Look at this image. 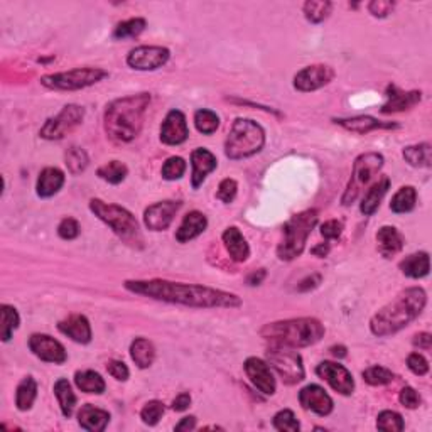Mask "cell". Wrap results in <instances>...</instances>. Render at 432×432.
<instances>
[{
  "label": "cell",
  "instance_id": "33",
  "mask_svg": "<svg viewBox=\"0 0 432 432\" xmlns=\"http://www.w3.org/2000/svg\"><path fill=\"white\" fill-rule=\"evenodd\" d=\"M416 201H417L416 188H414V186H404V188H400L399 191L395 193V196L392 198L390 210L397 215L409 213V211L416 208Z\"/></svg>",
  "mask_w": 432,
  "mask_h": 432
},
{
  "label": "cell",
  "instance_id": "19",
  "mask_svg": "<svg viewBox=\"0 0 432 432\" xmlns=\"http://www.w3.org/2000/svg\"><path fill=\"white\" fill-rule=\"evenodd\" d=\"M299 402L306 410H311L321 417L330 416L332 412V399L323 387L314 385V383L302 388L299 392Z\"/></svg>",
  "mask_w": 432,
  "mask_h": 432
},
{
  "label": "cell",
  "instance_id": "40",
  "mask_svg": "<svg viewBox=\"0 0 432 432\" xmlns=\"http://www.w3.org/2000/svg\"><path fill=\"white\" fill-rule=\"evenodd\" d=\"M97 174L100 176L103 181H107V183L120 184L125 178H127L128 169H127V166L120 161H112V162L105 164V166L98 167Z\"/></svg>",
  "mask_w": 432,
  "mask_h": 432
},
{
  "label": "cell",
  "instance_id": "46",
  "mask_svg": "<svg viewBox=\"0 0 432 432\" xmlns=\"http://www.w3.org/2000/svg\"><path fill=\"white\" fill-rule=\"evenodd\" d=\"M164 412H166V407L161 400H150L140 410V419L147 426H155L162 419Z\"/></svg>",
  "mask_w": 432,
  "mask_h": 432
},
{
  "label": "cell",
  "instance_id": "34",
  "mask_svg": "<svg viewBox=\"0 0 432 432\" xmlns=\"http://www.w3.org/2000/svg\"><path fill=\"white\" fill-rule=\"evenodd\" d=\"M54 395L58 397L59 407H61V412L64 417H71L73 410H75L76 405V395L73 392V388L70 385L66 378H59L58 382L54 383Z\"/></svg>",
  "mask_w": 432,
  "mask_h": 432
},
{
  "label": "cell",
  "instance_id": "41",
  "mask_svg": "<svg viewBox=\"0 0 432 432\" xmlns=\"http://www.w3.org/2000/svg\"><path fill=\"white\" fill-rule=\"evenodd\" d=\"M194 125H196L198 132H201L203 136H211L220 127V116L215 112L201 108V110L194 114Z\"/></svg>",
  "mask_w": 432,
  "mask_h": 432
},
{
  "label": "cell",
  "instance_id": "36",
  "mask_svg": "<svg viewBox=\"0 0 432 432\" xmlns=\"http://www.w3.org/2000/svg\"><path fill=\"white\" fill-rule=\"evenodd\" d=\"M431 144H417V145H409L402 150V155L407 161L410 166L414 167H431L432 164V155H431Z\"/></svg>",
  "mask_w": 432,
  "mask_h": 432
},
{
  "label": "cell",
  "instance_id": "26",
  "mask_svg": "<svg viewBox=\"0 0 432 432\" xmlns=\"http://www.w3.org/2000/svg\"><path fill=\"white\" fill-rule=\"evenodd\" d=\"M377 244L382 257L392 258L404 248L405 240L404 235L395 227H382L377 232Z\"/></svg>",
  "mask_w": 432,
  "mask_h": 432
},
{
  "label": "cell",
  "instance_id": "30",
  "mask_svg": "<svg viewBox=\"0 0 432 432\" xmlns=\"http://www.w3.org/2000/svg\"><path fill=\"white\" fill-rule=\"evenodd\" d=\"M388 189H390V179L388 178H382L378 183H375L373 186H371L361 200V205H360L361 213L365 216L373 215L375 211L378 210L380 203H382L383 196H385Z\"/></svg>",
  "mask_w": 432,
  "mask_h": 432
},
{
  "label": "cell",
  "instance_id": "61",
  "mask_svg": "<svg viewBox=\"0 0 432 432\" xmlns=\"http://www.w3.org/2000/svg\"><path fill=\"white\" fill-rule=\"evenodd\" d=\"M331 353H332V356H336V358H344L347 356V348L344 347H332L331 348Z\"/></svg>",
  "mask_w": 432,
  "mask_h": 432
},
{
  "label": "cell",
  "instance_id": "38",
  "mask_svg": "<svg viewBox=\"0 0 432 432\" xmlns=\"http://www.w3.org/2000/svg\"><path fill=\"white\" fill-rule=\"evenodd\" d=\"M332 4L328 0H309L304 4L302 11H304L306 19L313 24H319L323 20H326L331 14Z\"/></svg>",
  "mask_w": 432,
  "mask_h": 432
},
{
  "label": "cell",
  "instance_id": "9",
  "mask_svg": "<svg viewBox=\"0 0 432 432\" xmlns=\"http://www.w3.org/2000/svg\"><path fill=\"white\" fill-rule=\"evenodd\" d=\"M383 167V155L378 152H366L358 155L355 164H353V172H352V179L344 189L343 198H341V203L344 206L353 205L360 196V193L365 189V186L370 183L371 178H373L377 172Z\"/></svg>",
  "mask_w": 432,
  "mask_h": 432
},
{
  "label": "cell",
  "instance_id": "29",
  "mask_svg": "<svg viewBox=\"0 0 432 432\" xmlns=\"http://www.w3.org/2000/svg\"><path fill=\"white\" fill-rule=\"evenodd\" d=\"M400 270L402 274L407 275L410 279H422L429 274L431 269V260H429V253L427 252H417L405 257L404 260L400 262Z\"/></svg>",
  "mask_w": 432,
  "mask_h": 432
},
{
  "label": "cell",
  "instance_id": "16",
  "mask_svg": "<svg viewBox=\"0 0 432 432\" xmlns=\"http://www.w3.org/2000/svg\"><path fill=\"white\" fill-rule=\"evenodd\" d=\"M183 206L181 201H161L150 205L149 208L144 211V223L149 230L152 232H162L171 227L172 220Z\"/></svg>",
  "mask_w": 432,
  "mask_h": 432
},
{
  "label": "cell",
  "instance_id": "43",
  "mask_svg": "<svg viewBox=\"0 0 432 432\" xmlns=\"http://www.w3.org/2000/svg\"><path fill=\"white\" fill-rule=\"evenodd\" d=\"M404 419L399 412H394V410H383V412L378 414L377 417V429L378 431H385V432H400L404 431Z\"/></svg>",
  "mask_w": 432,
  "mask_h": 432
},
{
  "label": "cell",
  "instance_id": "23",
  "mask_svg": "<svg viewBox=\"0 0 432 432\" xmlns=\"http://www.w3.org/2000/svg\"><path fill=\"white\" fill-rule=\"evenodd\" d=\"M110 422V414L107 410L95 407L92 404H86L78 412V424L81 429L90 432H102Z\"/></svg>",
  "mask_w": 432,
  "mask_h": 432
},
{
  "label": "cell",
  "instance_id": "35",
  "mask_svg": "<svg viewBox=\"0 0 432 432\" xmlns=\"http://www.w3.org/2000/svg\"><path fill=\"white\" fill-rule=\"evenodd\" d=\"M37 397V383L32 377H25L23 382L19 383L16 392V405L20 412H25L32 407L34 400Z\"/></svg>",
  "mask_w": 432,
  "mask_h": 432
},
{
  "label": "cell",
  "instance_id": "44",
  "mask_svg": "<svg viewBox=\"0 0 432 432\" xmlns=\"http://www.w3.org/2000/svg\"><path fill=\"white\" fill-rule=\"evenodd\" d=\"M363 380H365L368 385L380 387V385H387L394 380V373L390 370H387L385 366H370L363 371Z\"/></svg>",
  "mask_w": 432,
  "mask_h": 432
},
{
  "label": "cell",
  "instance_id": "28",
  "mask_svg": "<svg viewBox=\"0 0 432 432\" xmlns=\"http://www.w3.org/2000/svg\"><path fill=\"white\" fill-rule=\"evenodd\" d=\"M64 172L58 167H46L41 171L37 178V196L39 198H51L56 193H59V189L64 184Z\"/></svg>",
  "mask_w": 432,
  "mask_h": 432
},
{
  "label": "cell",
  "instance_id": "20",
  "mask_svg": "<svg viewBox=\"0 0 432 432\" xmlns=\"http://www.w3.org/2000/svg\"><path fill=\"white\" fill-rule=\"evenodd\" d=\"M58 330L75 343L88 344L92 341V326H90L88 318L83 314H71V316L59 321Z\"/></svg>",
  "mask_w": 432,
  "mask_h": 432
},
{
  "label": "cell",
  "instance_id": "52",
  "mask_svg": "<svg viewBox=\"0 0 432 432\" xmlns=\"http://www.w3.org/2000/svg\"><path fill=\"white\" fill-rule=\"evenodd\" d=\"M107 371L115 380H119V382H125V380L131 377V371H128L127 365H125L124 361H119V360L108 361L107 363Z\"/></svg>",
  "mask_w": 432,
  "mask_h": 432
},
{
  "label": "cell",
  "instance_id": "59",
  "mask_svg": "<svg viewBox=\"0 0 432 432\" xmlns=\"http://www.w3.org/2000/svg\"><path fill=\"white\" fill-rule=\"evenodd\" d=\"M265 275H267V272L263 269L257 270V272H252V274H250L247 277L248 286H260V284L263 282V279H265Z\"/></svg>",
  "mask_w": 432,
  "mask_h": 432
},
{
  "label": "cell",
  "instance_id": "58",
  "mask_svg": "<svg viewBox=\"0 0 432 432\" xmlns=\"http://www.w3.org/2000/svg\"><path fill=\"white\" fill-rule=\"evenodd\" d=\"M196 427V417L189 416V417H183L181 421L176 424L174 429L176 431H191Z\"/></svg>",
  "mask_w": 432,
  "mask_h": 432
},
{
  "label": "cell",
  "instance_id": "39",
  "mask_svg": "<svg viewBox=\"0 0 432 432\" xmlns=\"http://www.w3.org/2000/svg\"><path fill=\"white\" fill-rule=\"evenodd\" d=\"M88 154H86L81 147L71 145L70 149L66 150V154H64V164H66L68 171L75 176L81 174V172L88 167Z\"/></svg>",
  "mask_w": 432,
  "mask_h": 432
},
{
  "label": "cell",
  "instance_id": "53",
  "mask_svg": "<svg viewBox=\"0 0 432 432\" xmlns=\"http://www.w3.org/2000/svg\"><path fill=\"white\" fill-rule=\"evenodd\" d=\"M341 233H343V223L338 222V220H330V222H324L321 224V235L326 240L340 239Z\"/></svg>",
  "mask_w": 432,
  "mask_h": 432
},
{
  "label": "cell",
  "instance_id": "47",
  "mask_svg": "<svg viewBox=\"0 0 432 432\" xmlns=\"http://www.w3.org/2000/svg\"><path fill=\"white\" fill-rule=\"evenodd\" d=\"M272 424H274V427L277 431H287V432H297L301 429V424L299 421H297L296 416H294L292 410L289 409H284L280 410V412H277L274 416V421H272Z\"/></svg>",
  "mask_w": 432,
  "mask_h": 432
},
{
  "label": "cell",
  "instance_id": "5",
  "mask_svg": "<svg viewBox=\"0 0 432 432\" xmlns=\"http://www.w3.org/2000/svg\"><path fill=\"white\" fill-rule=\"evenodd\" d=\"M263 145H265V132L260 125L250 119H236L224 142V154L232 161H240L258 154Z\"/></svg>",
  "mask_w": 432,
  "mask_h": 432
},
{
  "label": "cell",
  "instance_id": "42",
  "mask_svg": "<svg viewBox=\"0 0 432 432\" xmlns=\"http://www.w3.org/2000/svg\"><path fill=\"white\" fill-rule=\"evenodd\" d=\"M145 25H147L145 19H142V17H136V19L124 20V23H120V24L115 28L114 37H115V39L137 37V36H139V34L144 32Z\"/></svg>",
  "mask_w": 432,
  "mask_h": 432
},
{
  "label": "cell",
  "instance_id": "8",
  "mask_svg": "<svg viewBox=\"0 0 432 432\" xmlns=\"http://www.w3.org/2000/svg\"><path fill=\"white\" fill-rule=\"evenodd\" d=\"M108 78V71L102 68H75L70 71L51 73L41 78V85L49 90H63V92H75L83 90L88 86L100 83L102 80Z\"/></svg>",
  "mask_w": 432,
  "mask_h": 432
},
{
  "label": "cell",
  "instance_id": "3",
  "mask_svg": "<svg viewBox=\"0 0 432 432\" xmlns=\"http://www.w3.org/2000/svg\"><path fill=\"white\" fill-rule=\"evenodd\" d=\"M150 103V93H137L116 98L105 110V132L116 142H131L139 136L144 115Z\"/></svg>",
  "mask_w": 432,
  "mask_h": 432
},
{
  "label": "cell",
  "instance_id": "15",
  "mask_svg": "<svg viewBox=\"0 0 432 432\" xmlns=\"http://www.w3.org/2000/svg\"><path fill=\"white\" fill-rule=\"evenodd\" d=\"M29 349L36 355L39 360L54 363V365H61L68 360L66 349L58 340H54L49 335H32L29 338Z\"/></svg>",
  "mask_w": 432,
  "mask_h": 432
},
{
  "label": "cell",
  "instance_id": "32",
  "mask_svg": "<svg viewBox=\"0 0 432 432\" xmlns=\"http://www.w3.org/2000/svg\"><path fill=\"white\" fill-rule=\"evenodd\" d=\"M75 383L81 392H85V394L100 395L105 392V388H107L105 380L102 378V375L97 373V371H93V370L76 371Z\"/></svg>",
  "mask_w": 432,
  "mask_h": 432
},
{
  "label": "cell",
  "instance_id": "27",
  "mask_svg": "<svg viewBox=\"0 0 432 432\" xmlns=\"http://www.w3.org/2000/svg\"><path fill=\"white\" fill-rule=\"evenodd\" d=\"M223 244L235 262H245L250 257V247L236 227H230L223 232Z\"/></svg>",
  "mask_w": 432,
  "mask_h": 432
},
{
  "label": "cell",
  "instance_id": "14",
  "mask_svg": "<svg viewBox=\"0 0 432 432\" xmlns=\"http://www.w3.org/2000/svg\"><path fill=\"white\" fill-rule=\"evenodd\" d=\"M318 377L326 380L332 390H336L341 395H352L355 390V380L352 373L344 368L343 365L332 361H323L316 366Z\"/></svg>",
  "mask_w": 432,
  "mask_h": 432
},
{
  "label": "cell",
  "instance_id": "31",
  "mask_svg": "<svg viewBox=\"0 0 432 432\" xmlns=\"http://www.w3.org/2000/svg\"><path fill=\"white\" fill-rule=\"evenodd\" d=\"M131 356L139 368H149L155 360V348L147 338H136L131 344Z\"/></svg>",
  "mask_w": 432,
  "mask_h": 432
},
{
  "label": "cell",
  "instance_id": "48",
  "mask_svg": "<svg viewBox=\"0 0 432 432\" xmlns=\"http://www.w3.org/2000/svg\"><path fill=\"white\" fill-rule=\"evenodd\" d=\"M236 191H239V184H236L235 179H223L218 186V193H216V198L220 201H223L224 205H230V203L235 200Z\"/></svg>",
  "mask_w": 432,
  "mask_h": 432
},
{
  "label": "cell",
  "instance_id": "18",
  "mask_svg": "<svg viewBox=\"0 0 432 432\" xmlns=\"http://www.w3.org/2000/svg\"><path fill=\"white\" fill-rule=\"evenodd\" d=\"M189 128L186 116L181 110H171L161 127V140L167 145H179L188 140Z\"/></svg>",
  "mask_w": 432,
  "mask_h": 432
},
{
  "label": "cell",
  "instance_id": "24",
  "mask_svg": "<svg viewBox=\"0 0 432 432\" xmlns=\"http://www.w3.org/2000/svg\"><path fill=\"white\" fill-rule=\"evenodd\" d=\"M335 122L341 125L343 128H347V131L360 133V136H365V133L371 131H377V128H397V124L380 122V120L373 119V116L370 115H358L352 116V119H336Z\"/></svg>",
  "mask_w": 432,
  "mask_h": 432
},
{
  "label": "cell",
  "instance_id": "51",
  "mask_svg": "<svg viewBox=\"0 0 432 432\" xmlns=\"http://www.w3.org/2000/svg\"><path fill=\"white\" fill-rule=\"evenodd\" d=\"M394 7L395 2H390V0H373V2L368 4V11L371 12V16L380 17V19L392 14Z\"/></svg>",
  "mask_w": 432,
  "mask_h": 432
},
{
  "label": "cell",
  "instance_id": "17",
  "mask_svg": "<svg viewBox=\"0 0 432 432\" xmlns=\"http://www.w3.org/2000/svg\"><path fill=\"white\" fill-rule=\"evenodd\" d=\"M244 368L247 377L250 378V382L255 385V388H258V390L265 395L275 394V387L277 385H275V378L274 373H272L269 363L260 360V358L250 356L245 360Z\"/></svg>",
  "mask_w": 432,
  "mask_h": 432
},
{
  "label": "cell",
  "instance_id": "1",
  "mask_svg": "<svg viewBox=\"0 0 432 432\" xmlns=\"http://www.w3.org/2000/svg\"><path fill=\"white\" fill-rule=\"evenodd\" d=\"M127 291L139 296L150 297L155 301L183 304L189 308L213 309V308H240L241 299L236 294L220 291V289L196 286V284L171 282L166 279L150 280H127L124 284Z\"/></svg>",
  "mask_w": 432,
  "mask_h": 432
},
{
  "label": "cell",
  "instance_id": "25",
  "mask_svg": "<svg viewBox=\"0 0 432 432\" xmlns=\"http://www.w3.org/2000/svg\"><path fill=\"white\" fill-rule=\"evenodd\" d=\"M206 227H208L206 216L203 215L201 211H191V213L184 216L183 223L179 224L178 232H176V240H178L179 244H186V241L200 236L201 233L206 230Z\"/></svg>",
  "mask_w": 432,
  "mask_h": 432
},
{
  "label": "cell",
  "instance_id": "6",
  "mask_svg": "<svg viewBox=\"0 0 432 432\" xmlns=\"http://www.w3.org/2000/svg\"><path fill=\"white\" fill-rule=\"evenodd\" d=\"M319 213L316 210H306L302 213L294 215L289 222L284 224V240L280 241L277 248V257L280 260H294L301 257L304 252L306 240L318 224Z\"/></svg>",
  "mask_w": 432,
  "mask_h": 432
},
{
  "label": "cell",
  "instance_id": "57",
  "mask_svg": "<svg viewBox=\"0 0 432 432\" xmlns=\"http://www.w3.org/2000/svg\"><path fill=\"white\" fill-rule=\"evenodd\" d=\"M319 284H321V275L313 274V275H309V277H306L304 280H302L297 289H299L301 292H308V291H311V289L318 287Z\"/></svg>",
  "mask_w": 432,
  "mask_h": 432
},
{
  "label": "cell",
  "instance_id": "12",
  "mask_svg": "<svg viewBox=\"0 0 432 432\" xmlns=\"http://www.w3.org/2000/svg\"><path fill=\"white\" fill-rule=\"evenodd\" d=\"M171 51L162 46H139L127 56V64L137 71H154L169 61Z\"/></svg>",
  "mask_w": 432,
  "mask_h": 432
},
{
  "label": "cell",
  "instance_id": "50",
  "mask_svg": "<svg viewBox=\"0 0 432 432\" xmlns=\"http://www.w3.org/2000/svg\"><path fill=\"white\" fill-rule=\"evenodd\" d=\"M407 366L412 373L419 375V377H424V375H427V371H429V363H427V360L421 353H410L407 358Z\"/></svg>",
  "mask_w": 432,
  "mask_h": 432
},
{
  "label": "cell",
  "instance_id": "56",
  "mask_svg": "<svg viewBox=\"0 0 432 432\" xmlns=\"http://www.w3.org/2000/svg\"><path fill=\"white\" fill-rule=\"evenodd\" d=\"M414 347L429 352L432 347V336L429 332H419V335L414 336Z\"/></svg>",
  "mask_w": 432,
  "mask_h": 432
},
{
  "label": "cell",
  "instance_id": "45",
  "mask_svg": "<svg viewBox=\"0 0 432 432\" xmlns=\"http://www.w3.org/2000/svg\"><path fill=\"white\" fill-rule=\"evenodd\" d=\"M184 172H186V161L183 157H179V155H172V157L167 159L161 169L162 178L166 181L181 179L184 176Z\"/></svg>",
  "mask_w": 432,
  "mask_h": 432
},
{
  "label": "cell",
  "instance_id": "21",
  "mask_svg": "<svg viewBox=\"0 0 432 432\" xmlns=\"http://www.w3.org/2000/svg\"><path fill=\"white\" fill-rule=\"evenodd\" d=\"M191 166H193L191 184L194 189H198L203 183H205V179L208 178L210 172H213L216 169L218 161H216L213 152H210L208 149H203V147H200V149L193 150Z\"/></svg>",
  "mask_w": 432,
  "mask_h": 432
},
{
  "label": "cell",
  "instance_id": "49",
  "mask_svg": "<svg viewBox=\"0 0 432 432\" xmlns=\"http://www.w3.org/2000/svg\"><path fill=\"white\" fill-rule=\"evenodd\" d=\"M80 223H78L75 218H64L61 220V223L58 224V235L61 236L63 240H75L76 236L80 235Z\"/></svg>",
  "mask_w": 432,
  "mask_h": 432
},
{
  "label": "cell",
  "instance_id": "7",
  "mask_svg": "<svg viewBox=\"0 0 432 432\" xmlns=\"http://www.w3.org/2000/svg\"><path fill=\"white\" fill-rule=\"evenodd\" d=\"M90 210L103 223H107L112 228V232L116 236H120V239H124L125 241H133L139 239V223H137L136 216L128 210L119 205H110V203L102 200L90 201Z\"/></svg>",
  "mask_w": 432,
  "mask_h": 432
},
{
  "label": "cell",
  "instance_id": "4",
  "mask_svg": "<svg viewBox=\"0 0 432 432\" xmlns=\"http://www.w3.org/2000/svg\"><path fill=\"white\" fill-rule=\"evenodd\" d=\"M324 332L326 330L318 319L297 318L265 324L260 330V336L272 347L306 348L321 341Z\"/></svg>",
  "mask_w": 432,
  "mask_h": 432
},
{
  "label": "cell",
  "instance_id": "2",
  "mask_svg": "<svg viewBox=\"0 0 432 432\" xmlns=\"http://www.w3.org/2000/svg\"><path fill=\"white\" fill-rule=\"evenodd\" d=\"M427 304V294L421 287H410L400 292L394 301L388 302L370 319V330L378 338L392 336L405 326H409L414 319L421 316Z\"/></svg>",
  "mask_w": 432,
  "mask_h": 432
},
{
  "label": "cell",
  "instance_id": "54",
  "mask_svg": "<svg viewBox=\"0 0 432 432\" xmlns=\"http://www.w3.org/2000/svg\"><path fill=\"white\" fill-rule=\"evenodd\" d=\"M399 400H400V404L407 409H417L419 404H421V397H419V394L414 390L412 387L402 388Z\"/></svg>",
  "mask_w": 432,
  "mask_h": 432
},
{
  "label": "cell",
  "instance_id": "11",
  "mask_svg": "<svg viewBox=\"0 0 432 432\" xmlns=\"http://www.w3.org/2000/svg\"><path fill=\"white\" fill-rule=\"evenodd\" d=\"M85 119V108L80 105H66L54 119L46 120L39 136L46 140H61L68 133L75 131Z\"/></svg>",
  "mask_w": 432,
  "mask_h": 432
},
{
  "label": "cell",
  "instance_id": "37",
  "mask_svg": "<svg viewBox=\"0 0 432 432\" xmlns=\"http://www.w3.org/2000/svg\"><path fill=\"white\" fill-rule=\"evenodd\" d=\"M0 314H2V326H0V338H2L4 343H7V341H11L12 335H14V331L19 328L20 318L19 313H17V309L14 306H8V304H2L0 306Z\"/></svg>",
  "mask_w": 432,
  "mask_h": 432
},
{
  "label": "cell",
  "instance_id": "55",
  "mask_svg": "<svg viewBox=\"0 0 432 432\" xmlns=\"http://www.w3.org/2000/svg\"><path fill=\"white\" fill-rule=\"evenodd\" d=\"M189 405H191V395H189L188 392H183V394H179L172 400V409H174L176 412H184Z\"/></svg>",
  "mask_w": 432,
  "mask_h": 432
},
{
  "label": "cell",
  "instance_id": "13",
  "mask_svg": "<svg viewBox=\"0 0 432 432\" xmlns=\"http://www.w3.org/2000/svg\"><path fill=\"white\" fill-rule=\"evenodd\" d=\"M332 78H335V71H332L331 66L313 64V66H308L296 73V76H294V88L302 93L316 92V90L331 83Z\"/></svg>",
  "mask_w": 432,
  "mask_h": 432
},
{
  "label": "cell",
  "instance_id": "10",
  "mask_svg": "<svg viewBox=\"0 0 432 432\" xmlns=\"http://www.w3.org/2000/svg\"><path fill=\"white\" fill-rule=\"evenodd\" d=\"M267 361L270 366L280 375V378L287 383L294 385L304 380L306 371L302 365V358L294 348L287 347H272L267 352Z\"/></svg>",
  "mask_w": 432,
  "mask_h": 432
},
{
  "label": "cell",
  "instance_id": "22",
  "mask_svg": "<svg viewBox=\"0 0 432 432\" xmlns=\"http://www.w3.org/2000/svg\"><path fill=\"white\" fill-rule=\"evenodd\" d=\"M421 92H402L399 86L390 85L387 88V103L382 107V114H395V112H404L417 105L421 102Z\"/></svg>",
  "mask_w": 432,
  "mask_h": 432
},
{
  "label": "cell",
  "instance_id": "60",
  "mask_svg": "<svg viewBox=\"0 0 432 432\" xmlns=\"http://www.w3.org/2000/svg\"><path fill=\"white\" fill-rule=\"evenodd\" d=\"M311 253L316 255V257H326V255L330 253V245L321 244V245H318V247H313L311 248Z\"/></svg>",
  "mask_w": 432,
  "mask_h": 432
}]
</instances>
